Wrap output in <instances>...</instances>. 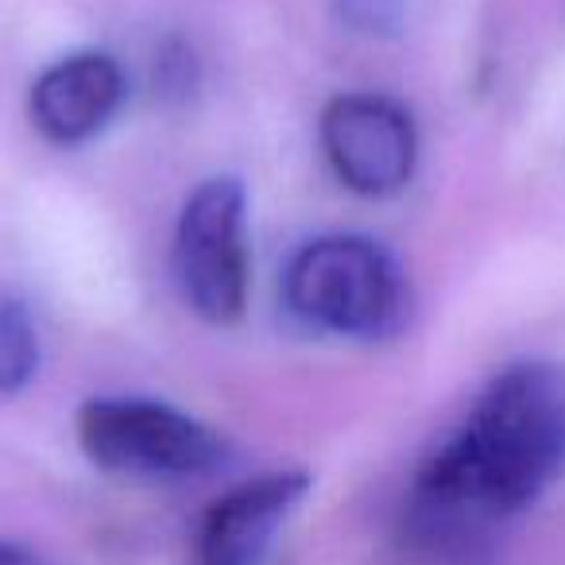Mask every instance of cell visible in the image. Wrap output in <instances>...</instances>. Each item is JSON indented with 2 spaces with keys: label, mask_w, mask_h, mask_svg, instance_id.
Listing matches in <instances>:
<instances>
[{
  "label": "cell",
  "mask_w": 565,
  "mask_h": 565,
  "mask_svg": "<svg viewBox=\"0 0 565 565\" xmlns=\"http://www.w3.org/2000/svg\"><path fill=\"white\" fill-rule=\"evenodd\" d=\"M562 472L565 369L508 364L415 472L407 534L426 550H469L488 526L531 508Z\"/></svg>",
  "instance_id": "1"
},
{
  "label": "cell",
  "mask_w": 565,
  "mask_h": 565,
  "mask_svg": "<svg viewBox=\"0 0 565 565\" xmlns=\"http://www.w3.org/2000/svg\"><path fill=\"white\" fill-rule=\"evenodd\" d=\"M282 299L310 330L380 338L403 315V275L384 244L333 233L295 252L282 275Z\"/></svg>",
  "instance_id": "2"
},
{
  "label": "cell",
  "mask_w": 565,
  "mask_h": 565,
  "mask_svg": "<svg viewBox=\"0 0 565 565\" xmlns=\"http://www.w3.org/2000/svg\"><path fill=\"white\" fill-rule=\"evenodd\" d=\"M78 446L97 469L151 480L202 477L225 461V441L213 426L156 399L82 403Z\"/></svg>",
  "instance_id": "3"
},
{
  "label": "cell",
  "mask_w": 565,
  "mask_h": 565,
  "mask_svg": "<svg viewBox=\"0 0 565 565\" xmlns=\"http://www.w3.org/2000/svg\"><path fill=\"white\" fill-rule=\"evenodd\" d=\"M174 271L190 310L228 326L248 307V244H244V186L228 174L205 179L182 205L174 228Z\"/></svg>",
  "instance_id": "4"
},
{
  "label": "cell",
  "mask_w": 565,
  "mask_h": 565,
  "mask_svg": "<svg viewBox=\"0 0 565 565\" xmlns=\"http://www.w3.org/2000/svg\"><path fill=\"white\" fill-rule=\"evenodd\" d=\"M322 151L333 174L361 198L399 194L418 163V132L411 113L384 94H341L318 120Z\"/></svg>",
  "instance_id": "5"
},
{
  "label": "cell",
  "mask_w": 565,
  "mask_h": 565,
  "mask_svg": "<svg viewBox=\"0 0 565 565\" xmlns=\"http://www.w3.org/2000/svg\"><path fill=\"white\" fill-rule=\"evenodd\" d=\"M310 477L299 469L264 472L210 503L198 531V565H259L282 519L299 508Z\"/></svg>",
  "instance_id": "6"
},
{
  "label": "cell",
  "mask_w": 565,
  "mask_h": 565,
  "mask_svg": "<svg viewBox=\"0 0 565 565\" xmlns=\"http://www.w3.org/2000/svg\"><path fill=\"white\" fill-rule=\"evenodd\" d=\"M125 102V71L105 51H78L35 78L32 125L51 143H82L97 136Z\"/></svg>",
  "instance_id": "7"
},
{
  "label": "cell",
  "mask_w": 565,
  "mask_h": 565,
  "mask_svg": "<svg viewBox=\"0 0 565 565\" xmlns=\"http://www.w3.org/2000/svg\"><path fill=\"white\" fill-rule=\"evenodd\" d=\"M40 369V333L20 302H0V395H17Z\"/></svg>",
  "instance_id": "8"
},
{
  "label": "cell",
  "mask_w": 565,
  "mask_h": 565,
  "mask_svg": "<svg viewBox=\"0 0 565 565\" xmlns=\"http://www.w3.org/2000/svg\"><path fill=\"white\" fill-rule=\"evenodd\" d=\"M0 565H43L32 550L17 546V542H0Z\"/></svg>",
  "instance_id": "9"
}]
</instances>
